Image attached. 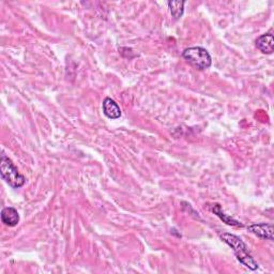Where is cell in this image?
I'll return each mask as SVG.
<instances>
[{"label":"cell","mask_w":274,"mask_h":274,"mask_svg":"<svg viewBox=\"0 0 274 274\" xmlns=\"http://www.w3.org/2000/svg\"><path fill=\"white\" fill-rule=\"evenodd\" d=\"M249 231L261 239L273 240V226L270 224H252L248 227Z\"/></svg>","instance_id":"cell-4"},{"label":"cell","mask_w":274,"mask_h":274,"mask_svg":"<svg viewBox=\"0 0 274 274\" xmlns=\"http://www.w3.org/2000/svg\"><path fill=\"white\" fill-rule=\"evenodd\" d=\"M213 212L218 215V217L223 221V222H225L226 224H228V225H231V226H237V227H242L243 225L240 223V222H238V221L234 220L232 218L228 217V215L225 214L223 211H222V208H221L220 205H214L213 207Z\"/></svg>","instance_id":"cell-8"},{"label":"cell","mask_w":274,"mask_h":274,"mask_svg":"<svg viewBox=\"0 0 274 274\" xmlns=\"http://www.w3.org/2000/svg\"><path fill=\"white\" fill-rule=\"evenodd\" d=\"M184 4L185 1H168V7L174 20H178L183 15Z\"/></svg>","instance_id":"cell-9"},{"label":"cell","mask_w":274,"mask_h":274,"mask_svg":"<svg viewBox=\"0 0 274 274\" xmlns=\"http://www.w3.org/2000/svg\"><path fill=\"white\" fill-rule=\"evenodd\" d=\"M221 239L232 249L237 259L240 261L243 266H246L250 270L258 269V264L254 260L252 255L249 252L247 244L244 243L240 238L236 235L225 232V234L221 235Z\"/></svg>","instance_id":"cell-1"},{"label":"cell","mask_w":274,"mask_h":274,"mask_svg":"<svg viewBox=\"0 0 274 274\" xmlns=\"http://www.w3.org/2000/svg\"><path fill=\"white\" fill-rule=\"evenodd\" d=\"M1 221L4 225L9 227L16 226L20 222V214L17 210L12 207L3 208L1 211Z\"/></svg>","instance_id":"cell-7"},{"label":"cell","mask_w":274,"mask_h":274,"mask_svg":"<svg viewBox=\"0 0 274 274\" xmlns=\"http://www.w3.org/2000/svg\"><path fill=\"white\" fill-rule=\"evenodd\" d=\"M103 113L109 119H118L121 116V109L113 99L106 98L103 101Z\"/></svg>","instance_id":"cell-5"},{"label":"cell","mask_w":274,"mask_h":274,"mask_svg":"<svg viewBox=\"0 0 274 274\" xmlns=\"http://www.w3.org/2000/svg\"><path fill=\"white\" fill-rule=\"evenodd\" d=\"M0 174L4 181L13 189H19L26 182L25 177L19 173L13 162L5 154H2L0 157Z\"/></svg>","instance_id":"cell-2"},{"label":"cell","mask_w":274,"mask_h":274,"mask_svg":"<svg viewBox=\"0 0 274 274\" xmlns=\"http://www.w3.org/2000/svg\"><path fill=\"white\" fill-rule=\"evenodd\" d=\"M256 48L264 54H272L274 50V38L271 33H266L256 40Z\"/></svg>","instance_id":"cell-6"},{"label":"cell","mask_w":274,"mask_h":274,"mask_svg":"<svg viewBox=\"0 0 274 274\" xmlns=\"http://www.w3.org/2000/svg\"><path fill=\"white\" fill-rule=\"evenodd\" d=\"M182 57L197 70H206L211 67L212 63L211 56H210L208 50L199 48V46L184 50Z\"/></svg>","instance_id":"cell-3"}]
</instances>
